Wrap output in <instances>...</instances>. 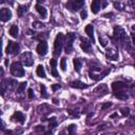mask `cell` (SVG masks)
<instances>
[{
	"instance_id": "1",
	"label": "cell",
	"mask_w": 135,
	"mask_h": 135,
	"mask_svg": "<svg viewBox=\"0 0 135 135\" xmlns=\"http://www.w3.org/2000/svg\"><path fill=\"white\" fill-rule=\"evenodd\" d=\"M113 41L115 44H119V45H123L124 43L128 42V38H127V34L124 32L123 28L116 26L114 28V35H113Z\"/></svg>"
},
{
	"instance_id": "2",
	"label": "cell",
	"mask_w": 135,
	"mask_h": 135,
	"mask_svg": "<svg viewBox=\"0 0 135 135\" xmlns=\"http://www.w3.org/2000/svg\"><path fill=\"white\" fill-rule=\"evenodd\" d=\"M63 43H64V36H63V34L62 33L57 34L55 42H54V54L55 55H59L61 53Z\"/></svg>"
},
{
	"instance_id": "3",
	"label": "cell",
	"mask_w": 135,
	"mask_h": 135,
	"mask_svg": "<svg viewBox=\"0 0 135 135\" xmlns=\"http://www.w3.org/2000/svg\"><path fill=\"white\" fill-rule=\"evenodd\" d=\"M11 73L14 75V76H17V77H22L24 75V70L21 65L20 62L18 61H15L12 63L11 65Z\"/></svg>"
},
{
	"instance_id": "4",
	"label": "cell",
	"mask_w": 135,
	"mask_h": 135,
	"mask_svg": "<svg viewBox=\"0 0 135 135\" xmlns=\"http://www.w3.org/2000/svg\"><path fill=\"white\" fill-rule=\"evenodd\" d=\"M75 38H76V35H75L74 33H69V34L66 35L65 47H64L66 54H70V53L72 52V50H73V42H74Z\"/></svg>"
},
{
	"instance_id": "5",
	"label": "cell",
	"mask_w": 135,
	"mask_h": 135,
	"mask_svg": "<svg viewBox=\"0 0 135 135\" xmlns=\"http://www.w3.org/2000/svg\"><path fill=\"white\" fill-rule=\"evenodd\" d=\"M20 59H21V61L23 62V64H24V65H26V66H31V65L34 63L33 55H32V53H31V52H25V53L21 54Z\"/></svg>"
},
{
	"instance_id": "6",
	"label": "cell",
	"mask_w": 135,
	"mask_h": 135,
	"mask_svg": "<svg viewBox=\"0 0 135 135\" xmlns=\"http://www.w3.org/2000/svg\"><path fill=\"white\" fill-rule=\"evenodd\" d=\"M19 51V44L17 42H13V41H8L7 46L5 49V53L6 54H17Z\"/></svg>"
},
{
	"instance_id": "7",
	"label": "cell",
	"mask_w": 135,
	"mask_h": 135,
	"mask_svg": "<svg viewBox=\"0 0 135 135\" xmlns=\"http://www.w3.org/2000/svg\"><path fill=\"white\" fill-rule=\"evenodd\" d=\"M11 18H12L11 9H8V8H1V11H0V19H1V21L5 22V21H8Z\"/></svg>"
},
{
	"instance_id": "8",
	"label": "cell",
	"mask_w": 135,
	"mask_h": 135,
	"mask_svg": "<svg viewBox=\"0 0 135 135\" xmlns=\"http://www.w3.org/2000/svg\"><path fill=\"white\" fill-rule=\"evenodd\" d=\"M36 51H37V53H38L40 56H44V55L46 54V52H47V44H46V42H45L44 40L40 41L39 44L37 45Z\"/></svg>"
},
{
	"instance_id": "9",
	"label": "cell",
	"mask_w": 135,
	"mask_h": 135,
	"mask_svg": "<svg viewBox=\"0 0 135 135\" xmlns=\"http://www.w3.org/2000/svg\"><path fill=\"white\" fill-rule=\"evenodd\" d=\"M80 47L82 49V51H83V52H85V53H90V51H91V42H90L88 39L81 38Z\"/></svg>"
},
{
	"instance_id": "10",
	"label": "cell",
	"mask_w": 135,
	"mask_h": 135,
	"mask_svg": "<svg viewBox=\"0 0 135 135\" xmlns=\"http://www.w3.org/2000/svg\"><path fill=\"white\" fill-rule=\"evenodd\" d=\"M126 88H128V84L122 82V81H114L112 83V89L114 91H121V90H123Z\"/></svg>"
},
{
	"instance_id": "11",
	"label": "cell",
	"mask_w": 135,
	"mask_h": 135,
	"mask_svg": "<svg viewBox=\"0 0 135 135\" xmlns=\"http://www.w3.org/2000/svg\"><path fill=\"white\" fill-rule=\"evenodd\" d=\"M107 57L111 60H117L118 59V52L115 49H108L107 50Z\"/></svg>"
},
{
	"instance_id": "12",
	"label": "cell",
	"mask_w": 135,
	"mask_h": 135,
	"mask_svg": "<svg viewBox=\"0 0 135 135\" xmlns=\"http://www.w3.org/2000/svg\"><path fill=\"white\" fill-rule=\"evenodd\" d=\"M100 9V0H92L91 11L93 14H97Z\"/></svg>"
},
{
	"instance_id": "13",
	"label": "cell",
	"mask_w": 135,
	"mask_h": 135,
	"mask_svg": "<svg viewBox=\"0 0 135 135\" xmlns=\"http://www.w3.org/2000/svg\"><path fill=\"white\" fill-rule=\"evenodd\" d=\"M84 31H85L86 35L89 36V38L91 39V41L94 42V27H93V25H92V24H88V25L85 26Z\"/></svg>"
},
{
	"instance_id": "14",
	"label": "cell",
	"mask_w": 135,
	"mask_h": 135,
	"mask_svg": "<svg viewBox=\"0 0 135 135\" xmlns=\"http://www.w3.org/2000/svg\"><path fill=\"white\" fill-rule=\"evenodd\" d=\"M70 85H71L72 88H76V89H85V88H88V86H89L86 83L81 82V81H79V80L72 81V82L70 83Z\"/></svg>"
},
{
	"instance_id": "15",
	"label": "cell",
	"mask_w": 135,
	"mask_h": 135,
	"mask_svg": "<svg viewBox=\"0 0 135 135\" xmlns=\"http://www.w3.org/2000/svg\"><path fill=\"white\" fill-rule=\"evenodd\" d=\"M12 118H13L14 120H17V121L20 122V123H23L24 120H25V116H24L21 112H15L14 115L12 116Z\"/></svg>"
},
{
	"instance_id": "16",
	"label": "cell",
	"mask_w": 135,
	"mask_h": 135,
	"mask_svg": "<svg viewBox=\"0 0 135 135\" xmlns=\"http://www.w3.org/2000/svg\"><path fill=\"white\" fill-rule=\"evenodd\" d=\"M114 95H115L116 98H118V99H120V100H127V99L129 98L128 94H127L126 92H123L122 90H121V91H115Z\"/></svg>"
},
{
	"instance_id": "17",
	"label": "cell",
	"mask_w": 135,
	"mask_h": 135,
	"mask_svg": "<svg viewBox=\"0 0 135 135\" xmlns=\"http://www.w3.org/2000/svg\"><path fill=\"white\" fill-rule=\"evenodd\" d=\"M36 9H37V12L40 14V16H41L42 18H46L47 12H46L45 7H43V6L40 5V4H36Z\"/></svg>"
},
{
	"instance_id": "18",
	"label": "cell",
	"mask_w": 135,
	"mask_h": 135,
	"mask_svg": "<svg viewBox=\"0 0 135 135\" xmlns=\"http://www.w3.org/2000/svg\"><path fill=\"white\" fill-rule=\"evenodd\" d=\"M73 63H74V69H75V71H76L77 73H79V72H80V69H81V66H82V61H81V59H80V58H75L74 61H73Z\"/></svg>"
},
{
	"instance_id": "19",
	"label": "cell",
	"mask_w": 135,
	"mask_h": 135,
	"mask_svg": "<svg viewBox=\"0 0 135 135\" xmlns=\"http://www.w3.org/2000/svg\"><path fill=\"white\" fill-rule=\"evenodd\" d=\"M27 7L28 5H20L18 8H17V14L19 17H22L26 12H27Z\"/></svg>"
},
{
	"instance_id": "20",
	"label": "cell",
	"mask_w": 135,
	"mask_h": 135,
	"mask_svg": "<svg viewBox=\"0 0 135 135\" xmlns=\"http://www.w3.org/2000/svg\"><path fill=\"white\" fill-rule=\"evenodd\" d=\"M18 32H19L18 26L15 25V24H13V25L11 26V28H9V35H11L12 37H14V38H17V36H18Z\"/></svg>"
},
{
	"instance_id": "21",
	"label": "cell",
	"mask_w": 135,
	"mask_h": 135,
	"mask_svg": "<svg viewBox=\"0 0 135 135\" xmlns=\"http://www.w3.org/2000/svg\"><path fill=\"white\" fill-rule=\"evenodd\" d=\"M36 73H37V75H38L39 77H41V78H45V71H44L43 65L39 64V65L37 66V71H36Z\"/></svg>"
},
{
	"instance_id": "22",
	"label": "cell",
	"mask_w": 135,
	"mask_h": 135,
	"mask_svg": "<svg viewBox=\"0 0 135 135\" xmlns=\"http://www.w3.org/2000/svg\"><path fill=\"white\" fill-rule=\"evenodd\" d=\"M26 82L24 81V82H21L19 85H18V88H17V93H21V92H23L24 91V89H25V86H26Z\"/></svg>"
},
{
	"instance_id": "23",
	"label": "cell",
	"mask_w": 135,
	"mask_h": 135,
	"mask_svg": "<svg viewBox=\"0 0 135 135\" xmlns=\"http://www.w3.org/2000/svg\"><path fill=\"white\" fill-rule=\"evenodd\" d=\"M40 89H41V96H42L43 98H47V97H49V95L46 94V90H45V85H43V84H41V86H40Z\"/></svg>"
},
{
	"instance_id": "24",
	"label": "cell",
	"mask_w": 135,
	"mask_h": 135,
	"mask_svg": "<svg viewBox=\"0 0 135 135\" xmlns=\"http://www.w3.org/2000/svg\"><path fill=\"white\" fill-rule=\"evenodd\" d=\"M120 113L123 115V116H129V114H130V109L129 108H121L120 109Z\"/></svg>"
},
{
	"instance_id": "25",
	"label": "cell",
	"mask_w": 135,
	"mask_h": 135,
	"mask_svg": "<svg viewBox=\"0 0 135 135\" xmlns=\"http://www.w3.org/2000/svg\"><path fill=\"white\" fill-rule=\"evenodd\" d=\"M73 1H74L75 5L77 6L78 9H79L80 7H82V5H83V0H73Z\"/></svg>"
},
{
	"instance_id": "26",
	"label": "cell",
	"mask_w": 135,
	"mask_h": 135,
	"mask_svg": "<svg viewBox=\"0 0 135 135\" xmlns=\"http://www.w3.org/2000/svg\"><path fill=\"white\" fill-rule=\"evenodd\" d=\"M44 24L43 23H41V22H39V21H35V22H33V27L34 28H40V27H42Z\"/></svg>"
},
{
	"instance_id": "27",
	"label": "cell",
	"mask_w": 135,
	"mask_h": 135,
	"mask_svg": "<svg viewBox=\"0 0 135 135\" xmlns=\"http://www.w3.org/2000/svg\"><path fill=\"white\" fill-rule=\"evenodd\" d=\"M60 66H61V70H62V71H65V70H66L65 58H62V59H61V61H60Z\"/></svg>"
},
{
	"instance_id": "28",
	"label": "cell",
	"mask_w": 135,
	"mask_h": 135,
	"mask_svg": "<svg viewBox=\"0 0 135 135\" xmlns=\"http://www.w3.org/2000/svg\"><path fill=\"white\" fill-rule=\"evenodd\" d=\"M134 123H135V116L131 117V118L126 122V124H127V126H133Z\"/></svg>"
},
{
	"instance_id": "29",
	"label": "cell",
	"mask_w": 135,
	"mask_h": 135,
	"mask_svg": "<svg viewBox=\"0 0 135 135\" xmlns=\"http://www.w3.org/2000/svg\"><path fill=\"white\" fill-rule=\"evenodd\" d=\"M99 41H100V45H101V46H105V45H107V43H108L107 39H103V38L101 37V35L99 36Z\"/></svg>"
},
{
	"instance_id": "30",
	"label": "cell",
	"mask_w": 135,
	"mask_h": 135,
	"mask_svg": "<svg viewBox=\"0 0 135 135\" xmlns=\"http://www.w3.org/2000/svg\"><path fill=\"white\" fill-rule=\"evenodd\" d=\"M90 66H91L90 69L93 70V71H100V70H101V68H100L99 65H97V64H91Z\"/></svg>"
},
{
	"instance_id": "31",
	"label": "cell",
	"mask_w": 135,
	"mask_h": 135,
	"mask_svg": "<svg viewBox=\"0 0 135 135\" xmlns=\"http://www.w3.org/2000/svg\"><path fill=\"white\" fill-rule=\"evenodd\" d=\"M52 66V75L54 77H58V73L56 71V65H51Z\"/></svg>"
},
{
	"instance_id": "32",
	"label": "cell",
	"mask_w": 135,
	"mask_h": 135,
	"mask_svg": "<svg viewBox=\"0 0 135 135\" xmlns=\"http://www.w3.org/2000/svg\"><path fill=\"white\" fill-rule=\"evenodd\" d=\"M111 105H112V103H111V102H105V103H103V104L101 105V110H102V111H104V110H107L108 108H110Z\"/></svg>"
},
{
	"instance_id": "33",
	"label": "cell",
	"mask_w": 135,
	"mask_h": 135,
	"mask_svg": "<svg viewBox=\"0 0 135 135\" xmlns=\"http://www.w3.org/2000/svg\"><path fill=\"white\" fill-rule=\"evenodd\" d=\"M68 112H69V114H71V115H73L74 117H79V113H77V111H73V110H69Z\"/></svg>"
},
{
	"instance_id": "34",
	"label": "cell",
	"mask_w": 135,
	"mask_h": 135,
	"mask_svg": "<svg viewBox=\"0 0 135 135\" xmlns=\"http://www.w3.org/2000/svg\"><path fill=\"white\" fill-rule=\"evenodd\" d=\"M75 129H76V126H75V124H70V126H69V133L73 134Z\"/></svg>"
},
{
	"instance_id": "35",
	"label": "cell",
	"mask_w": 135,
	"mask_h": 135,
	"mask_svg": "<svg viewBox=\"0 0 135 135\" xmlns=\"http://www.w3.org/2000/svg\"><path fill=\"white\" fill-rule=\"evenodd\" d=\"M35 131H36V132H43V131H44V127H43V126H37V127L35 128Z\"/></svg>"
},
{
	"instance_id": "36",
	"label": "cell",
	"mask_w": 135,
	"mask_h": 135,
	"mask_svg": "<svg viewBox=\"0 0 135 135\" xmlns=\"http://www.w3.org/2000/svg\"><path fill=\"white\" fill-rule=\"evenodd\" d=\"M60 88H61L60 84H53V85H52V90H53V91H57V90L60 89Z\"/></svg>"
},
{
	"instance_id": "37",
	"label": "cell",
	"mask_w": 135,
	"mask_h": 135,
	"mask_svg": "<svg viewBox=\"0 0 135 135\" xmlns=\"http://www.w3.org/2000/svg\"><path fill=\"white\" fill-rule=\"evenodd\" d=\"M27 93H28V98H33L34 97V93H33V90L32 89H28V91H27Z\"/></svg>"
},
{
	"instance_id": "38",
	"label": "cell",
	"mask_w": 135,
	"mask_h": 135,
	"mask_svg": "<svg viewBox=\"0 0 135 135\" xmlns=\"http://www.w3.org/2000/svg\"><path fill=\"white\" fill-rule=\"evenodd\" d=\"M46 37H47V33H45V35L40 34V35H38V36H37V38H38V39H45Z\"/></svg>"
},
{
	"instance_id": "39",
	"label": "cell",
	"mask_w": 135,
	"mask_h": 135,
	"mask_svg": "<svg viewBox=\"0 0 135 135\" xmlns=\"http://www.w3.org/2000/svg\"><path fill=\"white\" fill-rule=\"evenodd\" d=\"M81 19H85L86 18V12L85 11H81Z\"/></svg>"
},
{
	"instance_id": "40",
	"label": "cell",
	"mask_w": 135,
	"mask_h": 135,
	"mask_svg": "<svg viewBox=\"0 0 135 135\" xmlns=\"http://www.w3.org/2000/svg\"><path fill=\"white\" fill-rule=\"evenodd\" d=\"M129 4H130L133 8H135V0H131V1L129 2Z\"/></svg>"
},
{
	"instance_id": "41",
	"label": "cell",
	"mask_w": 135,
	"mask_h": 135,
	"mask_svg": "<svg viewBox=\"0 0 135 135\" xmlns=\"http://www.w3.org/2000/svg\"><path fill=\"white\" fill-rule=\"evenodd\" d=\"M131 37H132V40H133V44L135 45V33H132L131 34Z\"/></svg>"
},
{
	"instance_id": "42",
	"label": "cell",
	"mask_w": 135,
	"mask_h": 135,
	"mask_svg": "<svg viewBox=\"0 0 135 135\" xmlns=\"http://www.w3.org/2000/svg\"><path fill=\"white\" fill-rule=\"evenodd\" d=\"M111 16H113V14H112V13H110V14H105V15H104V17H107V18H110Z\"/></svg>"
},
{
	"instance_id": "43",
	"label": "cell",
	"mask_w": 135,
	"mask_h": 135,
	"mask_svg": "<svg viewBox=\"0 0 135 135\" xmlns=\"http://www.w3.org/2000/svg\"><path fill=\"white\" fill-rule=\"evenodd\" d=\"M117 116V113H114V114H112L111 116H110V118H114V117H116Z\"/></svg>"
},
{
	"instance_id": "44",
	"label": "cell",
	"mask_w": 135,
	"mask_h": 135,
	"mask_svg": "<svg viewBox=\"0 0 135 135\" xmlns=\"http://www.w3.org/2000/svg\"><path fill=\"white\" fill-rule=\"evenodd\" d=\"M53 101H54V103H55V104H58V101H57V99H53Z\"/></svg>"
},
{
	"instance_id": "45",
	"label": "cell",
	"mask_w": 135,
	"mask_h": 135,
	"mask_svg": "<svg viewBox=\"0 0 135 135\" xmlns=\"http://www.w3.org/2000/svg\"><path fill=\"white\" fill-rule=\"evenodd\" d=\"M1 3H4V0H1Z\"/></svg>"
},
{
	"instance_id": "46",
	"label": "cell",
	"mask_w": 135,
	"mask_h": 135,
	"mask_svg": "<svg viewBox=\"0 0 135 135\" xmlns=\"http://www.w3.org/2000/svg\"><path fill=\"white\" fill-rule=\"evenodd\" d=\"M37 1H38V2H41V1H43V0H37Z\"/></svg>"
},
{
	"instance_id": "47",
	"label": "cell",
	"mask_w": 135,
	"mask_h": 135,
	"mask_svg": "<svg viewBox=\"0 0 135 135\" xmlns=\"http://www.w3.org/2000/svg\"><path fill=\"white\" fill-rule=\"evenodd\" d=\"M134 66H135V64H134Z\"/></svg>"
}]
</instances>
